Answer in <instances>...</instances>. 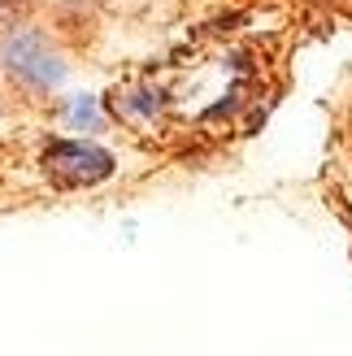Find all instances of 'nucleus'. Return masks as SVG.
<instances>
[{
    "instance_id": "obj_2",
    "label": "nucleus",
    "mask_w": 352,
    "mask_h": 356,
    "mask_svg": "<svg viewBox=\"0 0 352 356\" xmlns=\"http://www.w3.org/2000/svg\"><path fill=\"white\" fill-rule=\"evenodd\" d=\"M48 174L57 183H70V187H83V183H100V178L113 174V156L100 152L92 144H52L48 156H44Z\"/></svg>"
},
{
    "instance_id": "obj_1",
    "label": "nucleus",
    "mask_w": 352,
    "mask_h": 356,
    "mask_svg": "<svg viewBox=\"0 0 352 356\" xmlns=\"http://www.w3.org/2000/svg\"><path fill=\"white\" fill-rule=\"evenodd\" d=\"M5 65L13 79H22L26 87H57L65 79V61L48 48L40 31H17L5 40Z\"/></svg>"
},
{
    "instance_id": "obj_3",
    "label": "nucleus",
    "mask_w": 352,
    "mask_h": 356,
    "mask_svg": "<svg viewBox=\"0 0 352 356\" xmlns=\"http://www.w3.org/2000/svg\"><path fill=\"white\" fill-rule=\"evenodd\" d=\"M70 118H74L79 127H96V122H100V118H96V104H92V100H79L74 109H70Z\"/></svg>"
},
{
    "instance_id": "obj_4",
    "label": "nucleus",
    "mask_w": 352,
    "mask_h": 356,
    "mask_svg": "<svg viewBox=\"0 0 352 356\" xmlns=\"http://www.w3.org/2000/svg\"><path fill=\"white\" fill-rule=\"evenodd\" d=\"M13 9H17V0H0V17H9Z\"/></svg>"
}]
</instances>
